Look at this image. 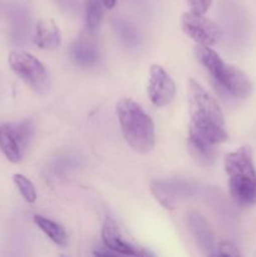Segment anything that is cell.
Here are the masks:
<instances>
[{
	"label": "cell",
	"instance_id": "cell-13",
	"mask_svg": "<svg viewBox=\"0 0 256 257\" xmlns=\"http://www.w3.org/2000/svg\"><path fill=\"white\" fill-rule=\"evenodd\" d=\"M187 145L191 156L195 158L198 165L203 166V167L212 165L216 157L215 145H211V143L200 140L192 135H188Z\"/></svg>",
	"mask_w": 256,
	"mask_h": 257
},
{
	"label": "cell",
	"instance_id": "cell-12",
	"mask_svg": "<svg viewBox=\"0 0 256 257\" xmlns=\"http://www.w3.org/2000/svg\"><path fill=\"white\" fill-rule=\"evenodd\" d=\"M60 42L62 38H60L59 28L55 22L50 19H42L37 23L34 43L40 49H55L59 47Z\"/></svg>",
	"mask_w": 256,
	"mask_h": 257
},
{
	"label": "cell",
	"instance_id": "cell-15",
	"mask_svg": "<svg viewBox=\"0 0 256 257\" xmlns=\"http://www.w3.org/2000/svg\"><path fill=\"white\" fill-rule=\"evenodd\" d=\"M104 5L102 0H87L85 4V25L90 32H95L104 15Z\"/></svg>",
	"mask_w": 256,
	"mask_h": 257
},
{
	"label": "cell",
	"instance_id": "cell-4",
	"mask_svg": "<svg viewBox=\"0 0 256 257\" xmlns=\"http://www.w3.org/2000/svg\"><path fill=\"white\" fill-rule=\"evenodd\" d=\"M195 55L196 59L210 73L216 83L220 84L232 97L240 99L250 97L252 92V83L246 73L238 69L237 67L226 64L220 55L211 49V47L196 45Z\"/></svg>",
	"mask_w": 256,
	"mask_h": 257
},
{
	"label": "cell",
	"instance_id": "cell-11",
	"mask_svg": "<svg viewBox=\"0 0 256 257\" xmlns=\"http://www.w3.org/2000/svg\"><path fill=\"white\" fill-rule=\"evenodd\" d=\"M190 228L200 248L205 250L207 255H213L217 243H215V235L207 221L198 213H191Z\"/></svg>",
	"mask_w": 256,
	"mask_h": 257
},
{
	"label": "cell",
	"instance_id": "cell-6",
	"mask_svg": "<svg viewBox=\"0 0 256 257\" xmlns=\"http://www.w3.org/2000/svg\"><path fill=\"white\" fill-rule=\"evenodd\" d=\"M33 133L34 125L30 120H23L18 124L0 125V150L8 161L19 163L23 160Z\"/></svg>",
	"mask_w": 256,
	"mask_h": 257
},
{
	"label": "cell",
	"instance_id": "cell-1",
	"mask_svg": "<svg viewBox=\"0 0 256 257\" xmlns=\"http://www.w3.org/2000/svg\"><path fill=\"white\" fill-rule=\"evenodd\" d=\"M190 133L211 145H220L228 140L225 118L215 98L195 79L188 82Z\"/></svg>",
	"mask_w": 256,
	"mask_h": 257
},
{
	"label": "cell",
	"instance_id": "cell-5",
	"mask_svg": "<svg viewBox=\"0 0 256 257\" xmlns=\"http://www.w3.org/2000/svg\"><path fill=\"white\" fill-rule=\"evenodd\" d=\"M9 65L13 72L35 92L47 90L49 74L45 65L34 55L24 50H13L9 54Z\"/></svg>",
	"mask_w": 256,
	"mask_h": 257
},
{
	"label": "cell",
	"instance_id": "cell-20",
	"mask_svg": "<svg viewBox=\"0 0 256 257\" xmlns=\"http://www.w3.org/2000/svg\"><path fill=\"white\" fill-rule=\"evenodd\" d=\"M102 2L105 9H113L115 4H117V0H102Z\"/></svg>",
	"mask_w": 256,
	"mask_h": 257
},
{
	"label": "cell",
	"instance_id": "cell-16",
	"mask_svg": "<svg viewBox=\"0 0 256 257\" xmlns=\"http://www.w3.org/2000/svg\"><path fill=\"white\" fill-rule=\"evenodd\" d=\"M13 181H14L15 186L19 190L20 195L24 197V200L29 203H34L37 201V190H35L34 185H33L32 181L28 177H25L24 175H17L13 176Z\"/></svg>",
	"mask_w": 256,
	"mask_h": 257
},
{
	"label": "cell",
	"instance_id": "cell-19",
	"mask_svg": "<svg viewBox=\"0 0 256 257\" xmlns=\"http://www.w3.org/2000/svg\"><path fill=\"white\" fill-rule=\"evenodd\" d=\"M186 2L190 4L192 12L197 14H205L212 5L213 0H186Z\"/></svg>",
	"mask_w": 256,
	"mask_h": 257
},
{
	"label": "cell",
	"instance_id": "cell-18",
	"mask_svg": "<svg viewBox=\"0 0 256 257\" xmlns=\"http://www.w3.org/2000/svg\"><path fill=\"white\" fill-rule=\"evenodd\" d=\"M213 255L218 256H240V251H238V247L232 243L231 241H221L216 245L215 252Z\"/></svg>",
	"mask_w": 256,
	"mask_h": 257
},
{
	"label": "cell",
	"instance_id": "cell-3",
	"mask_svg": "<svg viewBox=\"0 0 256 257\" xmlns=\"http://www.w3.org/2000/svg\"><path fill=\"white\" fill-rule=\"evenodd\" d=\"M117 117L125 142L138 153H150L155 147V125L138 103L122 98L117 103Z\"/></svg>",
	"mask_w": 256,
	"mask_h": 257
},
{
	"label": "cell",
	"instance_id": "cell-14",
	"mask_svg": "<svg viewBox=\"0 0 256 257\" xmlns=\"http://www.w3.org/2000/svg\"><path fill=\"white\" fill-rule=\"evenodd\" d=\"M34 222L43 232L45 233V236L50 238L55 245L60 246V247H65L68 245V235L65 232L64 227L59 223L54 222L53 220H49L47 217H43L40 215L34 216Z\"/></svg>",
	"mask_w": 256,
	"mask_h": 257
},
{
	"label": "cell",
	"instance_id": "cell-2",
	"mask_svg": "<svg viewBox=\"0 0 256 257\" xmlns=\"http://www.w3.org/2000/svg\"><path fill=\"white\" fill-rule=\"evenodd\" d=\"M225 171L232 200L241 207L253 205L256 202V171L252 150L248 146H242L226 155Z\"/></svg>",
	"mask_w": 256,
	"mask_h": 257
},
{
	"label": "cell",
	"instance_id": "cell-9",
	"mask_svg": "<svg viewBox=\"0 0 256 257\" xmlns=\"http://www.w3.org/2000/svg\"><path fill=\"white\" fill-rule=\"evenodd\" d=\"M102 240L105 248L118 255L124 256H150L151 253L143 248H138L137 246L127 242L123 238L120 228L114 218L107 217L102 227Z\"/></svg>",
	"mask_w": 256,
	"mask_h": 257
},
{
	"label": "cell",
	"instance_id": "cell-17",
	"mask_svg": "<svg viewBox=\"0 0 256 257\" xmlns=\"http://www.w3.org/2000/svg\"><path fill=\"white\" fill-rule=\"evenodd\" d=\"M152 192L156 196L158 201L165 206L166 208H173L175 202H173V197H171V195L168 193V190L166 187H162L161 183H156L152 185Z\"/></svg>",
	"mask_w": 256,
	"mask_h": 257
},
{
	"label": "cell",
	"instance_id": "cell-10",
	"mask_svg": "<svg viewBox=\"0 0 256 257\" xmlns=\"http://www.w3.org/2000/svg\"><path fill=\"white\" fill-rule=\"evenodd\" d=\"M93 33L87 29L82 33L70 48V54L74 62L80 65H92L98 59V45Z\"/></svg>",
	"mask_w": 256,
	"mask_h": 257
},
{
	"label": "cell",
	"instance_id": "cell-7",
	"mask_svg": "<svg viewBox=\"0 0 256 257\" xmlns=\"http://www.w3.org/2000/svg\"><path fill=\"white\" fill-rule=\"evenodd\" d=\"M181 25L183 33L197 45L211 47L222 38V32L215 22L207 19L205 14H197L192 10L183 13Z\"/></svg>",
	"mask_w": 256,
	"mask_h": 257
},
{
	"label": "cell",
	"instance_id": "cell-8",
	"mask_svg": "<svg viewBox=\"0 0 256 257\" xmlns=\"http://www.w3.org/2000/svg\"><path fill=\"white\" fill-rule=\"evenodd\" d=\"M148 97L156 107L170 104L176 97V85L172 78L161 65L152 64L150 68Z\"/></svg>",
	"mask_w": 256,
	"mask_h": 257
}]
</instances>
